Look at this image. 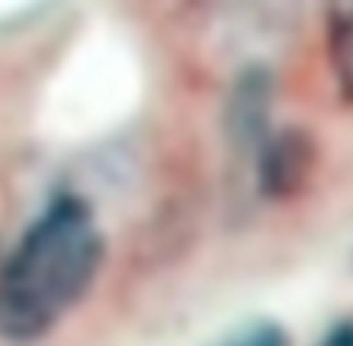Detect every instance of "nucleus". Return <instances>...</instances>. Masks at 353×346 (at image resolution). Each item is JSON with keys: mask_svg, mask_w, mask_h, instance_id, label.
<instances>
[{"mask_svg": "<svg viewBox=\"0 0 353 346\" xmlns=\"http://www.w3.org/2000/svg\"><path fill=\"white\" fill-rule=\"evenodd\" d=\"M103 230L79 196H55L0 261V336L41 343L79 309L103 267Z\"/></svg>", "mask_w": 353, "mask_h": 346, "instance_id": "1", "label": "nucleus"}, {"mask_svg": "<svg viewBox=\"0 0 353 346\" xmlns=\"http://www.w3.org/2000/svg\"><path fill=\"white\" fill-rule=\"evenodd\" d=\"M323 41L333 86L343 103H353V0H323Z\"/></svg>", "mask_w": 353, "mask_h": 346, "instance_id": "2", "label": "nucleus"}, {"mask_svg": "<svg viewBox=\"0 0 353 346\" xmlns=\"http://www.w3.org/2000/svg\"><path fill=\"white\" fill-rule=\"evenodd\" d=\"M264 151L268 154H261V185L278 196L295 192V182H302L309 172V144L299 141V134H281Z\"/></svg>", "mask_w": 353, "mask_h": 346, "instance_id": "3", "label": "nucleus"}, {"mask_svg": "<svg viewBox=\"0 0 353 346\" xmlns=\"http://www.w3.org/2000/svg\"><path fill=\"white\" fill-rule=\"evenodd\" d=\"M213 346H292V343H288V333L278 323L254 319V323H243L234 333H227L223 340H216Z\"/></svg>", "mask_w": 353, "mask_h": 346, "instance_id": "4", "label": "nucleus"}, {"mask_svg": "<svg viewBox=\"0 0 353 346\" xmlns=\"http://www.w3.org/2000/svg\"><path fill=\"white\" fill-rule=\"evenodd\" d=\"M316 346H353V316L350 319H340V323H333L319 340Z\"/></svg>", "mask_w": 353, "mask_h": 346, "instance_id": "5", "label": "nucleus"}]
</instances>
